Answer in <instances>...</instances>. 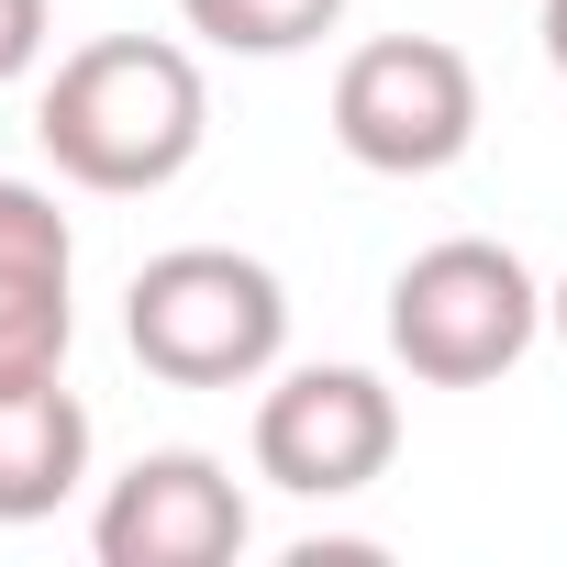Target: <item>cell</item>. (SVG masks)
<instances>
[{
    "label": "cell",
    "mask_w": 567,
    "mask_h": 567,
    "mask_svg": "<svg viewBox=\"0 0 567 567\" xmlns=\"http://www.w3.org/2000/svg\"><path fill=\"white\" fill-rule=\"evenodd\" d=\"M34 134H45L56 178H79V189H101V200L167 189V178L200 156V134H212L200 56L167 45V34H101V45L56 56Z\"/></svg>",
    "instance_id": "obj_1"
},
{
    "label": "cell",
    "mask_w": 567,
    "mask_h": 567,
    "mask_svg": "<svg viewBox=\"0 0 567 567\" xmlns=\"http://www.w3.org/2000/svg\"><path fill=\"white\" fill-rule=\"evenodd\" d=\"M123 346L167 379V390H245L290 346V290L267 256L234 245H167L134 267L123 290Z\"/></svg>",
    "instance_id": "obj_2"
},
{
    "label": "cell",
    "mask_w": 567,
    "mask_h": 567,
    "mask_svg": "<svg viewBox=\"0 0 567 567\" xmlns=\"http://www.w3.org/2000/svg\"><path fill=\"white\" fill-rule=\"evenodd\" d=\"M534 334H545V290L489 234H445L390 278V357L423 390H489L534 357Z\"/></svg>",
    "instance_id": "obj_3"
},
{
    "label": "cell",
    "mask_w": 567,
    "mask_h": 567,
    "mask_svg": "<svg viewBox=\"0 0 567 567\" xmlns=\"http://www.w3.org/2000/svg\"><path fill=\"white\" fill-rule=\"evenodd\" d=\"M334 145L379 178H434L478 145V68L445 34H379L334 68Z\"/></svg>",
    "instance_id": "obj_4"
},
{
    "label": "cell",
    "mask_w": 567,
    "mask_h": 567,
    "mask_svg": "<svg viewBox=\"0 0 567 567\" xmlns=\"http://www.w3.org/2000/svg\"><path fill=\"white\" fill-rule=\"evenodd\" d=\"M401 456V401L379 368H290L256 401V478L290 501H357Z\"/></svg>",
    "instance_id": "obj_5"
},
{
    "label": "cell",
    "mask_w": 567,
    "mask_h": 567,
    "mask_svg": "<svg viewBox=\"0 0 567 567\" xmlns=\"http://www.w3.org/2000/svg\"><path fill=\"white\" fill-rule=\"evenodd\" d=\"M90 545H101V567H223V556H245V489L200 445L134 456L112 478Z\"/></svg>",
    "instance_id": "obj_6"
},
{
    "label": "cell",
    "mask_w": 567,
    "mask_h": 567,
    "mask_svg": "<svg viewBox=\"0 0 567 567\" xmlns=\"http://www.w3.org/2000/svg\"><path fill=\"white\" fill-rule=\"evenodd\" d=\"M68 290H79V234H68L56 189L0 178V390L68 368V334H79Z\"/></svg>",
    "instance_id": "obj_7"
},
{
    "label": "cell",
    "mask_w": 567,
    "mask_h": 567,
    "mask_svg": "<svg viewBox=\"0 0 567 567\" xmlns=\"http://www.w3.org/2000/svg\"><path fill=\"white\" fill-rule=\"evenodd\" d=\"M90 478V412L68 379H12L0 390V523H45Z\"/></svg>",
    "instance_id": "obj_8"
},
{
    "label": "cell",
    "mask_w": 567,
    "mask_h": 567,
    "mask_svg": "<svg viewBox=\"0 0 567 567\" xmlns=\"http://www.w3.org/2000/svg\"><path fill=\"white\" fill-rule=\"evenodd\" d=\"M178 23L223 56H301L346 23V0H178Z\"/></svg>",
    "instance_id": "obj_9"
},
{
    "label": "cell",
    "mask_w": 567,
    "mask_h": 567,
    "mask_svg": "<svg viewBox=\"0 0 567 567\" xmlns=\"http://www.w3.org/2000/svg\"><path fill=\"white\" fill-rule=\"evenodd\" d=\"M45 68V0H0V90Z\"/></svg>",
    "instance_id": "obj_10"
},
{
    "label": "cell",
    "mask_w": 567,
    "mask_h": 567,
    "mask_svg": "<svg viewBox=\"0 0 567 567\" xmlns=\"http://www.w3.org/2000/svg\"><path fill=\"white\" fill-rule=\"evenodd\" d=\"M545 68L567 79V0H545Z\"/></svg>",
    "instance_id": "obj_11"
},
{
    "label": "cell",
    "mask_w": 567,
    "mask_h": 567,
    "mask_svg": "<svg viewBox=\"0 0 567 567\" xmlns=\"http://www.w3.org/2000/svg\"><path fill=\"white\" fill-rule=\"evenodd\" d=\"M545 334L567 346V278H556V290H545Z\"/></svg>",
    "instance_id": "obj_12"
}]
</instances>
